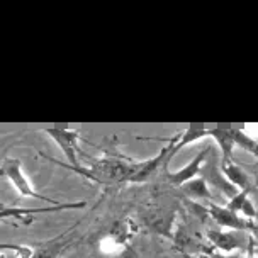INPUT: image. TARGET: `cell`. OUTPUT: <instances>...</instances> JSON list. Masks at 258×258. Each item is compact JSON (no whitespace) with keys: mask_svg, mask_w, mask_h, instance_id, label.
I'll return each mask as SVG.
<instances>
[{"mask_svg":"<svg viewBox=\"0 0 258 258\" xmlns=\"http://www.w3.org/2000/svg\"><path fill=\"white\" fill-rule=\"evenodd\" d=\"M87 206L85 201L78 202H61L59 206H44V207H9L4 206L0 209V223H9V221H21L24 224H31L34 221L36 214H46V213H61V211H75L84 209Z\"/></svg>","mask_w":258,"mask_h":258,"instance_id":"3","label":"cell"},{"mask_svg":"<svg viewBox=\"0 0 258 258\" xmlns=\"http://www.w3.org/2000/svg\"><path fill=\"white\" fill-rule=\"evenodd\" d=\"M239 258H258V255L255 253V248H253V239H250V241H248V246H246L245 255H239Z\"/></svg>","mask_w":258,"mask_h":258,"instance_id":"16","label":"cell"},{"mask_svg":"<svg viewBox=\"0 0 258 258\" xmlns=\"http://www.w3.org/2000/svg\"><path fill=\"white\" fill-rule=\"evenodd\" d=\"M207 241L221 253H234L241 248H245V243L239 239L234 231H218V229H209L206 233Z\"/></svg>","mask_w":258,"mask_h":258,"instance_id":"7","label":"cell"},{"mask_svg":"<svg viewBox=\"0 0 258 258\" xmlns=\"http://www.w3.org/2000/svg\"><path fill=\"white\" fill-rule=\"evenodd\" d=\"M226 207L248 221L258 219V211H256L255 204H253V201L250 199V192L238 190L233 197H229V202Z\"/></svg>","mask_w":258,"mask_h":258,"instance_id":"12","label":"cell"},{"mask_svg":"<svg viewBox=\"0 0 258 258\" xmlns=\"http://www.w3.org/2000/svg\"><path fill=\"white\" fill-rule=\"evenodd\" d=\"M67 236H68V233H64L53 239H48V241L34 245V253H32L31 258H58L73 243V239Z\"/></svg>","mask_w":258,"mask_h":258,"instance_id":"9","label":"cell"},{"mask_svg":"<svg viewBox=\"0 0 258 258\" xmlns=\"http://www.w3.org/2000/svg\"><path fill=\"white\" fill-rule=\"evenodd\" d=\"M209 153H211V148H209V146H206L204 150H201L199 153L194 156V160L190 161V163H187L185 167H182L180 170H177V172H170L168 168H165L168 182H172L173 185H177V187H182L183 183H187V182L194 180V178H197V177H199L202 167H204V163H206Z\"/></svg>","mask_w":258,"mask_h":258,"instance_id":"6","label":"cell"},{"mask_svg":"<svg viewBox=\"0 0 258 258\" xmlns=\"http://www.w3.org/2000/svg\"><path fill=\"white\" fill-rule=\"evenodd\" d=\"M234 141H236V148H241L258 158V140L250 135H246L243 129L234 127Z\"/></svg>","mask_w":258,"mask_h":258,"instance_id":"14","label":"cell"},{"mask_svg":"<svg viewBox=\"0 0 258 258\" xmlns=\"http://www.w3.org/2000/svg\"><path fill=\"white\" fill-rule=\"evenodd\" d=\"M182 190L185 192L188 197H192V199H206V201L213 199V194H211L209 187H207L206 178H202V177H197L190 182L183 183Z\"/></svg>","mask_w":258,"mask_h":258,"instance_id":"13","label":"cell"},{"mask_svg":"<svg viewBox=\"0 0 258 258\" xmlns=\"http://www.w3.org/2000/svg\"><path fill=\"white\" fill-rule=\"evenodd\" d=\"M0 177L6 178V180L14 187V190L19 194L21 197H31V199L43 201L49 206H59L61 202L51 199V197H46L43 194L36 192V188L32 187L31 180L27 178L22 168V161L19 158H14V156H7L0 163Z\"/></svg>","mask_w":258,"mask_h":258,"instance_id":"2","label":"cell"},{"mask_svg":"<svg viewBox=\"0 0 258 258\" xmlns=\"http://www.w3.org/2000/svg\"><path fill=\"white\" fill-rule=\"evenodd\" d=\"M2 207H4V204H2V202H0V209H2Z\"/></svg>","mask_w":258,"mask_h":258,"instance_id":"19","label":"cell"},{"mask_svg":"<svg viewBox=\"0 0 258 258\" xmlns=\"http://www.w3.org/2000/svg\"><path fill=\"white\" fill-rule=\"evenodd\" d=\"M207 136H209V127L192 126V127L183 129V131H178L177 135L170 136L168 140H165V141L172 145V151H170V155H172V158H173V156L177 155L180 150L185 148V146L194 145L196 141L204 140V138H207Z\"/></svg>","mask_w":258,"mask_h":258,"instance_id":"8","label":"cell"},{"mask_svg":"<svg viewBox=\"0 0 258 258\" xmlns=\"http://www.w3.org/2000/svg\"><path fill=\"white\" fill-rule=\"evenodd\" d=\"M183 258H196L194 255H188V253H185V255H183Z\"/></svg>","mask_w":258,"mask_h":258,"instance_id":"18","label":"cell"},{"mask_svg":"<svg viewBox=\"0 0 258 258\" xmlns=\"http://www.w3.org/2000/svg\"><path fill=\"white\" fill-rule=\"evenodd\" d=\"M206 214L209 216L214 223H218L223 229L228 231H258V226H255L251 221L241 218L239 214L233 213L231 209L214 202H209V206L206 207Z\"/></svg>","mask_w":258,"mask_h":258,"instance_id":"5","label":"cell"},{"mask_svg":"<svg viewBox=\"0 0 258 258\" xmlns=\"http://www.w3.org/2000/svg\"><path fill=\"white\" fill-rule=\"evenodd\" d=\"M114 258H140V255H138L136 250L131 245H127V246H124Z\"/></svg>","mask_w":258,"mask_h":258,"instance_id":"15","label":"cell"},{"mask_svg":"<svg viewBox=\"0 0 258 258\" xmlns=\"http://www.w3.org/2000/svg\"><path fill=\"white\" fill-rule=\"evenodd\" d=\"M207 258H239V255H234V253H221V251H213V253H207Z\"/></svg>","mask_w":258,"mask_h":258,"instance_id":"17","label":"cell"},{"mask_svg":"<svg viewBox=\"0 0 258 258\" xmlns=\"http://www.w3.org/2000/svg\"><path fill=\"white\" fill-rule=\"evenodd\" d=\"M46 160L56 163L58 167H63L68 172H73L77 175H82L84 178H89V180L100 183V185H116V183H127L129 173H131V167L133 161L124 160V158H116V156L105 155L102 158L95 160L90 167H78V168H72L68 167L67 163L59 161L53 156L43 155Z\"/></svg>","mask_w":258,"mask_h":258,"instance_id":"1","label":"cell"},{"mask_svg":"<svg viewBox=\"0 0 258 258\" xmlns=\"http://www.w3.org/2000/svg\"><path fill=\"white\" fill-rule=\"evenodd\" d=\"M209 138H213L218 143L221 150V161L231 160L233 150L236 148L234 127H209Z\"/></svg>","mask_w":258,"mask_h":258,"instance_id":"11","label":"cell"},{"mask_svg":"<svg viewBox=\"0 0 258 258\" xmlns=\"http://www.w3.org/2000/svg\"><path fill=\"white\" fill-rule=\"evenodd\" d=\"M221 172H223L224 178L228 180L234 188L238 190H243V192H250L251 194V182H250V177L245 173L239 165L234 163L233 160H228V161H221Z\"/></svg>","mask_w":258,"mask_h":258,"instance_id":"10","label":"cell"},{"mask_svg":"<svg viewBox=\"0 0 258 258\" xmlns=\"http://www.w3.org/2000/svg\"><path fill=\"white\" fill-rule=\"evenodd\" d=\"M43 133H46L51 140L56 143L58 148L63 151L64 158L68 161V167L78 168L82 167L78 155H80V148L78 143L82 141V135L78 129L72 127H43Z\"/></svg>","mask_w":258,"mask_h":258,"instance_id":"4","label":"cell"}]
</instances>
